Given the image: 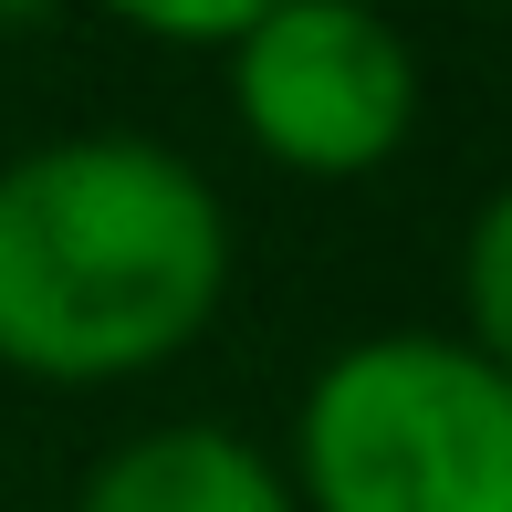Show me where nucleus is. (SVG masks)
Instances as JSON below:
<instances>
[{
	"label": "nucleus",
	"mask_w": 512,
	"mask_h": 512,
	"mask_svg": "<svg viewBox=\"0 0 512 512\" xmlns=\"http://www.w3.org/2000/svg\"><path fill=\"white\" fill-rule=\"evenodd\" d=\"M230 220L157 136H53L0 168V366L105 387L220 314Z\"/></svg>",
	"instance_id": "1"
},
{
	"label": "nucleus",
	"mask_w": 512,
	"mask_h": 512,
	"mask_svg": "<svg viewBox=\"0 0 512 512\" xmlns=\"http://www.w3.org/2000/svg\"><path fill=\"white\" fill-rule=\"evenodd\" d=\"M314 512H512V377L460 335H366L304 387Z\"/></svg>",
	"instance_id": "2"
},
{
	"label": "nucleus",
	"mask_w": 512,
	"mask_h": 512,
	"mask_svg": "<svg viewBox=\"0 0 512 512\" xmlns=\"http://www.w3.org/2000/svg\"><path fill=\"white\" fill-rule=\"evenodd\" d=\"M230 105L262 157L304 178H366L418 126V53L377 11L283 0V11H251V32L230 42Z\"/></svg>",
	"instance_id": "3"
},
{
	"label": "nucleus",
	"mask_w": 512,
	"mask_h": 512,
	"mask_svg": "<svg viewBox=\"0 0 512 512\" xmlns=\"http://www.w3.org/2000/svg\"><path fill=\"white\" fill-rule=\"evenodd\" d=\"M74 512H293V492L230 429H147L74 492Z\"/></svg>",
	"instance_id": "4"
},
{
	"label": "nucleus",
	"mask_w": 512,
	"mask_h": 512,
	"mask_svg": "<svg viewBox=\"0 0 512 512\" xmlns=\"http://www.w3.org/2000/svg\"><path fill=\"white\" fill-rule=\"evenodd\" d=\"M460 304H471V356L512 377V189L481 199L471 241H460Z\"/></svg>",
	"instance_id": "5"
}]
</instances>
